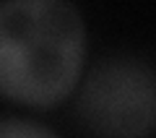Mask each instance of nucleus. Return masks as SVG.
<instances>
[{"label":"nucleus","instance_id":"obj_3","mask_svg":"<svg viewBox=\"0 0 156 138\" xmlns=\"http://www.w3.org/2000/svg\"><path fill=\"white\" fill-rule=\"evenodd\" d=\"M0 138H57L47 125L29 117H0Z\"/></svg>","mask_w":156,"mask_h":138},{"label":"nucleus","instance_id":"obj_2","mask_svg":"<svg viewBox=\"0 0 156 138\" xmlns=\"http://www.w3.org/2000/svg\"><path fill=\"white\" fill-rule=\"evenodd\" d=\"M76 117L94 138H151L156 133V71L128 52L96 60L78 86Z\"/></svg>","mask_w":156,"mask_h":138},{"label":"nucleus","instance_id":"obj_1","mask_svg":"<svg viewBox=\"0 0 156 138\" xmlns=\"http://www.w3.org/2000/svg\"><path fill=\"white\" fill-rule=\"evenodd\" d=\"M86 60V24L68 0H0V94L37 110L62 102Z\"/></svg>","mask_w":156,"mask_h":138}]
</instances>
